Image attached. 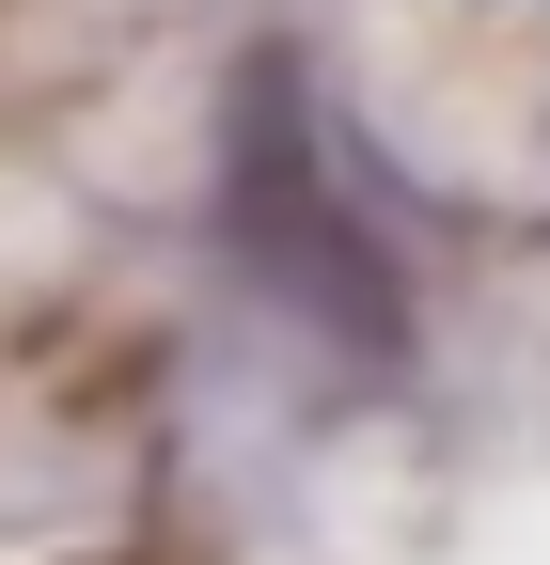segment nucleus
I'll use <instances>...</instances> for the list:
<instances>
[{"mask_svg":"<svg viewBox=\"0 0 550 565\" xmlns=\"http://www.w3.org/2000/svg\"><path fill=\"white\" fill-rule=\"evenodd\" d=\"M221 236H236V267H252L299 330H347L362 362L409 345V299H393V267H378V236H362V204L330 189V158L299 141V79H284V63H252V95H236Z\"/></svg>","mask_w":550,"mask_h":565,"instance_id":"nucleus-1","label":"nucleus"}]
</instances>
